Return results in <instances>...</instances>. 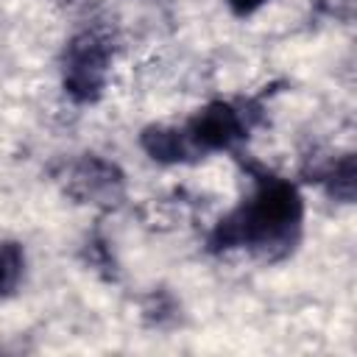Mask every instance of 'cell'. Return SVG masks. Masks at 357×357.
Masks as SVG:
<instances>
[{
  "instance_id": "6da1fadb",
  "label": "cell",
  "mask_w": 357,
  "mask_h": 357,
  "mask_svg": "<svg viewBox=\"0 0 357 357\" xmlns=\"http://www.w3.org/2000/svg\"><path fill=\"white\" fill-rule=\"evenodd\" d=\"M301 212V198L293 184L276 176H262L254 195L215 226L209 243L223 251L243 245L259 257L276 259L293 248Z\"/></svg>"
},
{
  "instance_id": "7a4b0ae2",
  "label": "cell",
  "mask_w": 357,
  "mask_h": 357,
  "mask_svg": "<svg viewBox=\"0 0 357 357\" xmlns=\"http://www.w3.org/2000/svg\"><path fill=\"white\" fill-rule=\"evenodd\" d=\"M109 59H112V45L103 33L98 31H81L78 36L70 39L64 47V89L70 98L78 103L95 100L109 75Z\"/></svg>"
},
{
  "instance_id": "3957f363",
  "label": "cell",
  "mask_w": 357,
  "mask_h": 357,
  "mask_svg": "<svg viewBox=\"0 0 357 357\" xmlns=\"http://www.w3.org/2000/svg\"><path fill=\"white\" fill-rule=\"evenodd\" d=\"M126 181L123 173L100 159V156H81L67 176V192L75 195L84 204H98V206H114L123 198Z\"/></svg>"
},
{
  "instance_id": "277c9868",
  "label": "cell",
  "mask_w": 357,
  "mask_h": 357,
  "mask_svg": "<svg viewBox=\"0 0 357 357\" xmlns=\"http://www.w3.org/2000/svg\"><path fill=\"white\" fill-rule=\"evenodd\" d=\"M184 131H187V137L198 153L223 151V148H231L237 139L245 137V120L229 103H209L206 109H201L190 120V126Z\"/></svg>"
},
{
  "instance_id": "5b68a950",
  "label": "cell",
  "mask_w": 357,
  "mask_h": 357,
  "mask_svg": "<svg viewBox=\"0 0 357 357\" xmlns=\"http://www.w3.org/2000/svg\"><path fill=\"white\" fill-rule=\"evenodd\" d=\"M142 148L148 151L151 159H159V162H184V159H190V156L198 153L192 148L187 131L165 128V126L145 128L142 131Z\"/></svg>"
},
{
  "instance_id": "8992f818",
  "label": "cell",
  "mask_w": 357,
  "mask_h": 357,
  "mask_svg": "<svg viewBox=\"0 0 357 357\" xmlns=\"http://www.w3.org/2000/svg\"><path fill=\"white\" fill-rule=\"evenodd\" d=\"M321 181L326 184V192L337 201H351L354 198V156L346 153L337 162H332L324 173Z\"/></svg>"
},
{
  "instance_id": "52a82bcc",
  "label": "cell",
  "mask_w": 357,
  "mask_h": 357,
  "mask_svg": "<svg viewBox=\"0 0 357 357\" xmlns=\"http://www.w3.org/2000/svg\"><path fill=\"white\" fill-rule=\"evenodd\" d=\"M22 248L17 243H0V296H8L22 276Z\"/></svg>"
},
{
  "instance_id": "ba28073f",
  "label": "cell",
  "mask_w": 357,
  "mask_h": 357,
  "mask_svg": "<svg viewBox=\"0 0 357 357\" xmlns=\"http://www.w3.org/2000/svg\"><path fill=\"white\" fill-rule=\"evenodd\" d=\"M229 3V8L234 11V14H240V17H245V14H251V11H257L259 6H265V3H271V0H226Z\"/></svg>"
}]
</instances>
